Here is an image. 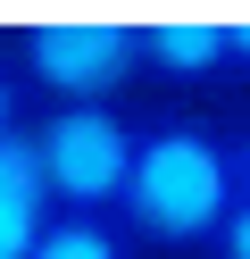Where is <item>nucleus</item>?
Wrapping results in <instances>:
<instances>
[{
	"instance_id": "1",
	"label": "nucleus",
	"mask_w": 250,
	"mask_h": 259,
	"mask_svg": "<svg viewBox=\"0 0 250 259\" xmlns=\"http://www.w3.org/2000/svg\"><path fill=\"white\" fill-rule=\"evenodd\" d=\"M233 209H242L233 134H217L209 117H183V109L142 117V151H133L125 201H117L125 234L142 251H209Z\"/></svg>"
},
{
	"instance_id": "2",
	"label": "nucleus",
	"mask_w": 250,
	"mask_h": 259,
	"mask_svg": "<svg viewBox=\"0 0 250 259\" xmlns=\"http://www.w3.org/2000/svg\"><path fill=\"white\" fill-rule=\"evenodd\" d=\"M17 75L25 92H50V109L117 101L142 75V17H109V9H59V17L17 25Z\"/></svg>"
},
{
	"instance_id": "3",
	"label": "nucleus",
	"mask_w": 250,
	"mask_h": 259,
	"mask_svg": "<svg viewBox=\"0 0 250 259\" xmlns=\"http://www.w3.org/2000/svg\"><path fill=\"white\" fill-rule=\"evenodd\" d=\"M33 142H42L59 209H117L133 151H142V125L125 117V101H83V109H42Z\"/></svg>"
},
{
	"instance_id": "4",
	"label": "nucleus",
	"mask_w": 250,
	"mask_h": 259,
	"mask_svg": "<svg viewBox=\"0 0 250 259\" xmlns=\"http://www.w3.org/2000/svg\"><path fill=\"white\" fill-rule=\"evenodd\" d=\"M233 67V42L217 9H159L142 17V75L159 84H209V75Z\"/></svg>"
},
{
	"instance_id": "5",
	"label": "nucleus",
	"mask_w": 250,
	"mask_h": 259,
	"mask_svg": "<svg viewBox=\"0 0 250 259\" xmlns=\"http://www.w3.org/2000/svg\"><path fill=\"white\" fill-rule=\"evenodd\" d=\"M50 218H59V192H50L42 142H33V125H17L0 142V259H33Z\"/></svg>"
},
{
	"instance_id": "6",
	"label": "nucleus",
	"mask_w": 250,
	"mask_h": 259,
	"mask_svg": "<svg viewBox=\"0 0 250 259\" xmlns=\"http://www.w3.org/2000/svg\"><path fill=\"white\" fill-rule=\"evenodd\" d=\"M133 251H142V242L125 234L117 209H59L50 234L33 242V259H133Z\"/></svg>"
},
{
	"instance_id": "7",
	"label": "nucleus",
	"mask_w": 250,
	"mask_h": 259,
	"mask_svg": "<svg viewBox=\"0 0 250 259\" xmlns=\"http://www.w3.org/2000/svg\"><path fill=\"white\" fill-rule=\"evenodd\" d=\"M25 125V75H17V59H0V142Z\"/></svg>"
},
{
	"instance_id": "8",
	"label": "nucleus",
	"mask_w": 250,
	"mask_h": 259,
	"mask_svg": "<svg viewBox=\"0 0 250 259\" xmlns=\"http://www.w3.org/2000/svg\"><path fill=\"white\" fill-rule=\"evenodd\" d=\"M209 259H250V201H242V209L225 218V234L209 242Z\"/></svg>"
},
{
	"instance_id": "9",
	"label": "nucleus",
	"mask_w": 250,
	"mask_h": 259,
	"mask_svg": "<svg viewBox=\"0 0 250 259\" xmlns=\"http://www.w3.org/2000/svg\"><path fill=\"white\" fill-rule=\"evenodd\" d=\"M225 42H233V67H250V9H233V17H225Z\"/></svg>"
},
{
	"instance_id": "10",
	"label": "nucleus",
	"mask_w": 250,
	"mask_h": 259,
	"mask_svg": "<svg viewBox=\"0 0 250 259\" xmlns=\"http://www.w3.org/2000/svg\"><path fill=\"white\" fill-rule=\"evenodd\" d=\"M233 167H242V201H250V125L233 134Z\"/></svg>"
}]
</instances>
